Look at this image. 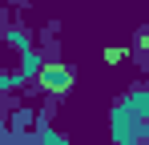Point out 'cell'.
Listing matches in <instances>:
<instances>
[{"label":"cell","mask_w":149,"mask_h":145,"mask_svg":"<svg viewBox=\"0 0 149 145\" xmlns=\"http://www.w3.org/2000/svg\"><path fill=\"white\" fill-rule=\"evenodd\" d=\"M40 85L52 89V93H65V89L73 85V69H69V65H45V69H40Z\"/></svg>","instance_id":"2"},{"label":"cell","mask_w":149,"mask_h":145,"mask_svg":"<svg viewBox=\"0 0 149 145\" xmlns=\"http://www.w3.org/2000/svg\"><path fill=\"white\" fill-rule=\"evenodd\" d=\"M149 93L145 89H133L121 105L113 109V141L117 145H149Z\"/></svg>","instance_id":"1"},{"label":"cell","mask_w":149,"mask_h":145,"mask_svg":"<svg viewBox=\"0 0 149 145\" xmlns=\"http://www.w3.org/2000/svg\"><path fill=\"white\" fill-rule=\"evenodd\" d=\"M105 61H109V65H117V61H125V48H105Z\"/></svg>","instance_id":"3"}]
</instances>
